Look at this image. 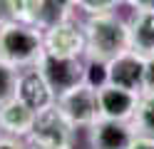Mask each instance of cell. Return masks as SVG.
<instances>
[{
    "label": "cell",
    "mask_w": 154,
    "mask_h": 149,
    "mask_svg": "<svg viewBox=\"0 0 154 149\" xmlns=\"http://www.w3.org/2000/svg\"><path fill=\"white\" fill-rule=\"evenodd\" d=\"M42 50L50 55H60V57H80L85 52L82 27L72 23L70 15L47 25L42 33Z\"/></svg>",
    "instance_id": "8992f818"
},
{
    "label": "cell",
    "mask_w": 154,
    "mask_h": 149,
    "mask_svg": "<svg viewBox=\"0 0 154 149\" xmlns=\"http://www.w3.org/2000/svg\"><path fill=\"white\" fill-rule=\"evenodd\" d=\"M55 104L62 109V114L70 119L72 127H92L94 119L100 117L97 107V89H92L90 85H77L67 92L55 97Z\"/></svg>",
    "instance_id": "5b68a950"
},
{
    "label": "cell",
    "mask_w": 154,
    "mask_h": 149,
    "mask_svg": "<svg viewBox=\"0 0 154 149\" xmlns=\"http://www.w3.org/2000/svg\"><path fill=\"white\" fill-rule=\"evenodd\" d=\"M42 55V27L0 20V60L13 67H32Z\"/></svg>",
    "instance_id": "7a4b0ae2"
},
{
    "label": "cell",
    "mask_w": 154,
    "mask_h": 149,
    "mask_svg": "<svg viewBox=\"0 0 154 149\" xmlns=\"http://www.w3.org/2000/svg\"><path fill=\"white\" fill-rule=\"evenodd\" d=\"M0 149H23L15 139H0Z\"/></svg>",
    "instance_id": "ffe728a7"
},
{
    "label": "cell",
    "mask_w": 154,
    "mask_h": 149,
    "mask_svg": "<svg viewBox=\"0 0 154 149\" xmlns=\"http://www.w3.org/2000/svg\"><path fill=\"white\" fill-rule=\"evenodd\" d=\"M35 67L42 72L47 85L52 87L55 97L85 82V65L80 62V57H60V55H50L42 50Z\"/></svg>",
    "instance_id": "277c9868"
},
{
    "label": "cell",
    "mask_w": 154,
    "mask_h": 149,
    "mask_svg": "<svg viewBox=\"0 0 154 149\" xmlns=\"http://www.w3.org/2000/svg\"><path fill=\"white\" fill-rule=\"evenodd\" d=\"M15 97L20 99L25 107H30L32 112H40V109L50 107L55 102L52 87L47 85V79L42 77V72L35 65L30 70H25V72H20V77H17V87H15Z\"/></svg>",
    "instance_id": "30bf717a"
},
{
    "label": "cell",
    "mask_w": 154,
    "mask_h": 149,
    "mask_svg": "<svg viewBox=\"0 0 154 149\" xmlns=\"http://www.w3.org/2000/svg\"><path fill=\"white\" fill-rule=\"evenodd\" d=\"M137 102H139L137 92H129V89H122V87H114V85H104L102 89H97V107H100L102 119L132 122Z\"/></svg>",
    "instance_id": "ba28073f"
},
{
    "label": "cell",
    "mask_w": 154,
    "mask_h": 149,
    "mask_svg": "<svg viewBox=\"0 0 154 149\" xmlns=\"http://www.w3.org/2000/svg\"><path fill=\"white\" fill-rule=\"evenodd\" d=\"M122 0H80L77 8L85 10L87 15H94V13H114V8H117Z\"/></svg>",
    "instance_id": "2e32d148"
},
{
    "label": "cell",
    "mask_w": 154,
    "mask_h": 149,
    "mask_svg": "<svg viewBox=\"0 0 154 149\" xmlns=\"http://www.w3.org/2000/svg\"><path fill=\"white\" fill-rule=\"evenodd\" d=\"M72 124L62 114V109L55 102L50 107L35 112V122L27 132L32 149H70L72 144Z\"/></svg>",
    "instance_id": "3957f363"
},
{
    "label": "cell",
    "mask_w": 154,
    "mask_h": 149,
    "mask_svg": "<svg viewBox=\"0 0 154 149\" xmlns=\"http://www.w3.org/2000/svg\"><path fill=\"white\" fill-rule=\"evenodd\" d=\"M134 10H154V0H127Z\"/></svg>",
    "instance_id": "d6986e66"
},
{
    "label": "cell",
    "mask_w": 154,
    "mask_h": 149,
    "mask_svg": "<svg viewBox=\"0 0 154 149\" xmlns=\"http://www.w3.org/2000/svg\"><path fill=\"white\" fill-rule=\"evenodd\" d=\"M67 3H70V5H77V3H80V0H67Z\"/></svg>",
    "instance_id": "44dd1931"
},
{
    "label": "cell",
    "mask_w": 154,
    "mask_h": 149,
    "mask_svg": "<svg viewBox=\"0 0 154 149\" xmlns=\"http://www.w3.org/2000/svg\"><path fill=\"white\" fill-rule=\"evenodd\" d=\"M137 132L129 122L117 119H102L97 117L90 127V144L92 149H129Z\"/></svg>",
    "instance_id": "9c48e42d"
},
{
    "label": "cell",
    "mask_w": 154,
    "mask_h": 149,
    "mask_svg": "<svg viewBox=\"0 0 154 149\" xmlns=\"http://www.w3.org/2000/svg\"><path fill=\"white\" fill-rule=\"evenodd\" d=\"M17 67L8 65L5 60H0V104H5L8 99L15 97V87H17Z\"/></svg>",
    "instance_id": "5bb4252c"
},
{
    "label": "cell",
    "mask_w": 154,
    "mask_h": 149,
    "mask_svg": "<svg viewBox=\"0 0 154 149\" xmlns=\"http://www.w3.org/2000/svg\"><path fill=\"white\" fill-rule=\"evenodd\" d=\"M144 62H147V57H142L134 50H124L117 57H112L107 62L109 85L142 95L144 92Z\"/></svg>",
    "instance_id": "52a82bcc"
},
{
    "label": "cell",
    "mask_w": 154,
    "mask_h": 149,
    "mask_svg": "<svg viewBox=\"0 0 154 149\" xmlns=\"http://www.w3.org/2000/svg\"><path fill=\"white\" fill-rule=\"evenodd\" d=\"M85 85H90L92 89H102L104 85H109L107 62H102V60H90V62L85 65Z\"/></svg>",
    "instance_id": "9a60e30c"
},
{
    "label": "cell",
    "mask_w": 154,
    "mask_h": 149,
    "mask_svg": "<svg viewBox=\"0 0 154 149\" xmlns=\"http://www.w3.org/2000/svg\"><path fill=\"white\" fill-rule=\"evenodd\" d=\"M32 122H35V112L30 107H25L17 97L0 104V129H5L10 134H17V137H27Z\"/></svg>",
    "instance_id": "7c38bea8"
},
{
    "label": "cell",
    "mask_w": 154,
    "mask_h": 149,
    "mask_svg": "<svg viewBox=\"0 0 154 149\" xmlns=\"http://www.w3.org/2000/svg\"><path fill=\"white\" fill-rule=\"evenodd\" d=\"M152 89H154V55H149L144 62V92H152Z\"/></svg>",
    "instance_id": "e0dca14e"
},
{
    "label": "cell",
    "mask_w": 154,
    "mask_h": 149,
    "mask_svg": "<svg viewBox=\"0 0 154 149\" xmlns=\"http://www.w3.org/2000/svg\"><path fill=\"white\" fill-rule=\"evenodd\" d=\"M129 30V50L142 57L154 55V10H137L127 23Z\"/></svg>",
    "instance_id": "8fae6325"
},
{
    "label": "cell",
    "mask_w": 154,
    "mask_h": 149,
    "mask_svg": "<svg viewBox=\"0 0 154 149\" xmlns=\"http://www.w3.org/2000/svg\"><path fill=\"white\" fill-rule=\"evenodd\" d=\"M85 52L90 60L109 62L119 52L129 50V30L127 23L114 13H94L82 23Z\"/></svg>",
    "instance_id": "6da1fadb"
},
{
    "label": "cell",
    "mask_w": 154,
    "mask_h": 149,
    "mask_svg": "<svg viewBox=\"0 0 154 149\" xmlns=\"http://www.w3.org/2000/svg\"><path fill=\"white\" fill-rule=\"evenodd\" d=\"M129 149H154V137H144V134H137Z\"/></svg>",
    "instance_id": "ac0fdd59"
},
{
    "label": "cell",
    "mask_w": 154,
    "mask_h": 149,
    "mask_svg": "<svg viewBox=\"0 0 154 149\" xmlns=\"http://www.w3.org/2000/svg\"><path fill=\"white\" fill-rule=\"evenodd\" d=\"M132 127L137 134L154 137V89L139 95L137 109H134V117H132Z\"/></svg>",
    "instance_id": "4fadbf2b"
}]
</instances>
